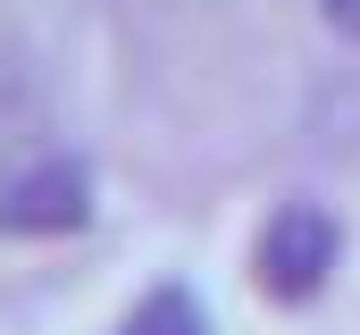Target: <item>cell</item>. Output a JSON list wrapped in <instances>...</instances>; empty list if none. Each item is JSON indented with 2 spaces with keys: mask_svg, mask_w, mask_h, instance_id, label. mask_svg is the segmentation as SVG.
Masks as SVG:
<instances>
[{
  "mask_svg": "<svg viewBox=\"0 0 360 335\" xmlns=\"http://www.w3.org/2000/svg\"><path fill=\"white\" fill-rule=\"evenodd\" d=\"M319 17H327L335 34H352V42H360V0H319Z\"/></svg>",
  "mask_w": 360,
  "mask_h": 335,
  "instance_id": "cell-4",
  "label": "cell"
},
{
  "mask_svg": "<svg viewBox=\"0 0 360 335\" xmlns=\"http://www.w3.org/2000/svg\"><path fill=\"white\" fill-rule=\"evenodd\" d=\"M335 260H344V227H335L327 201H276L260 244H252V285L269 293L276 310H302V302L327 293Z\"/></svg>",
  "mask_w": 360,
  "mask_h": 335,
  "instance_id": "cell-1",
  "label": "cell"
},
{
  "mask_svg": "<svg viewBox=\"0 0 360 335\" xmlns=\"http://www.w3.org/2000/svg\"><path fill=\"white\" fill-rule=\"evenodd\" d=\"M109 335H218V327H210V310H201L193 285H151Z\"/></svg>",
  "mask_w": 360,
  "mask_h": 335,
  "instance_id": "cell-3",
  "label": "cell"
},
{
  "mask_svg": "<svg viewBox=\"0 0 360 335\" xmlns=\"http://www.w3.org/2000/svg\"><path fill=\"white\" fill-rule=\"evenodd\" d=\"M76 227H92V168L84 160L51 151V160L17 168L0 184V235L42 244V235H76Z\"/></svg>",
  "mask_w": 360,
  "mask_h": 335,
  "instance_id": "cell-2",
  "label": "cell"
}]
</instances>
